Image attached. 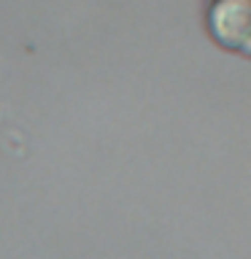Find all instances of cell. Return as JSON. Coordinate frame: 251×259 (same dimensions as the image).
Here are the masks:
<instances>
[{"label": "cell", "instance_id": "obj_1", "mask_svg": "<svg viewBox=\"0 0 251 259\" xmlns=\"http://www.w3.org/2000/svg\"><path fill=\"white\" fill-rule=\"evenodd\" d=\"M205 24L222 49L251 57V0H211Z\"/></svg>", "mask_w": 251, "mask_h": 259}, {"label": "cell", "instance_id": "obj_2", "mask_svg": "<svg viewBox=\"0 0 251 259\" xmlns=\"http://www.w3.org/2000/svg\"><path fill=\"white\" fill-rule=\"evenodd\" d=\"M208 3H211V0H208Z\"/></svg>", "mask_w": 251, "mask_h": 259}]
</instances>
